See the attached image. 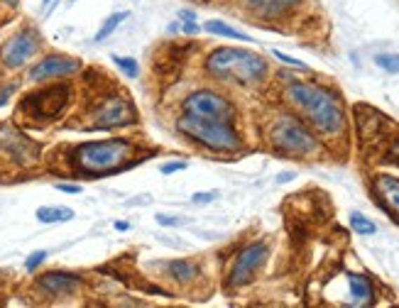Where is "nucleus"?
Masks as SVG:
<instances>
[{"label": "nucleus", "mask_w": 399, "mask_h": 308, "mask_svg": "<svg viewBox=\"0 0 399 308\" xmlns=\"http://www.w3.org/2000/svg\"><path fill=\"white\" fill-rule=\"evenodd\" d=\"M116 230H121V232H126V230H130V223H116Z\"/></svg>", "instance_id": "f704fd0d"}, {"label": "nucleus", "mask_w": 399, "mask_h": 308, "mask_svg": "<svg viewBox=\"0 0 399 308\" xmlns=\"http://www.w3.org/2000/svg\"><path fill=\"white\" fill-rule=\"evenodd\" d=\"M15 88H18V86H15V83H8V86L0 88V108H3L5 103L10 101V96H13V93H15Z\"/></svg>", "instance_id": "c85d7f7f"}, {"label": "nucleus", "mask_w": 399, "mask_h": 308, "mask_svg": "<svg viewBox=\"0 0 399 308\" xmlns=\"http://www.w3.org/2000/svg\"><path fill=\"white\" fill-rule=\"evenodd\" d=\"M179 18L187 20V22H191V20H196V13H194V10H182V13H179Z\"/></svg>", "instance_id": "473e14b6"}, {"label": "nucleus", "mask_w": 399, "mask_h": 308, "mask_svg": "<svg viewBox=\"0 0 399 308\" xmlns=\"http://www.w3.org/2000/svg\"><path fill=\"white\" fill-rule=\"evenodd\" d=\"M184 113H191V115H201V118H213V120H236V106L228 101L226 96H221L218 91L211 88H198V91L189 93L182 103Z\"/></svg>", "instance_id": "423d86ee"}, {"label": "nucleus", "mask_w": 399, "mask_h": 308, "mask_svg": "<svg viewBox=\"0 0 399 308\" xmlns=\"http://www.w3.org/2000/svg\"><path fill=\"white\" fill-rule=\"evenodd\" d=\"M0 152L20 167H32L39 159V145L10 122H0Z\"/></svg>", "instance_id": "1a4fd4ad"}, {"label": "nucleus", "mask_w": 399, "mask_h": 308, "mask_svg": "<svg viewBox=\"0 0 399 308\" xmlns=\"http://www.w3.org/2000/svg\"><path fill=\"white\" fill-rule=\"evenodd\" d=\"M267 142L272 150L289 157H311L318 150V140L311 127L297 115H277L267 127Z\"/></svg>", "instance_id": "39448f33"}, {"label": "nucleus", "mask_w": 399, "mask_h": 308, "mask_svg": "<svg viewBox=\"0 0 399 308\" xmlns=\"http://www.w3.org/2000/svg\"><path fill=\"white\" fill-rule=\"evenodd\" d=\"M157 223H159V225L174 227V225H182L184 220H179V216H164V213H159V216H157Z\"/></svg>", "instance_id": "cd10ccee"}, {"label": "nucleus", "mask_w": 399, "mask_h": 308, "mask_svg": "<svg viewBox=\"0 0 399 308\" xmlns=\"http://www.w3.org/2000/svg\"><path fill=\"white\" fill-rule=\"evenodd\" d=\"M81 69V62L72 57H62V54H49L44 57L42 62H37L32 69L27 71V78L32 83H44V81H52V78H64V76H72Z\"/></svg>", "instance_id": "f8f14e48"}, {"label": "nucleus", "mask_w": 399, "mask_h": 308, "mask_svg": "<svg viewBox=\"0 0 399 308\" xmlns=\"http://www.w3.org/2000/svg\"><path fill=\"white\" fill-rule=\"evenodd\" d=\"M284 101L302 115L311 130L323 137H341L346 130V113L328 88L311 81H292L284 88Z\"/></svg>", "instance_id": "f257e3e1"}, {"label": "nucleus", "mask_w": 399, "mask_h": 308, "mask_svg": "<svg viewBox=\"0 0 399 308\" xmlns=\"http://www.w3.org/2000/svg\"><path fill=\"white\" fill-rule=\"evenodd\" d=\"M135 154V145L123 137L98 142H81L74 147L72 162L74 172L83 176H106V174H118L130 167V159Z\"/></svg>", "instance_id": "7ed1b4c3"}, {"label": "nucleus", "mask_w": 399, "mask_h": 308, "mask_svg": "<svg viewBox=\"0 0 399 308\" xmlns=\"http://www.w3.org/2000/svg\"><path fill=\"white\" fill-rule=\"evenodd\" d=\"M375 64L387 74H399V54H377L375 57Z\"/></svg>", "instance_id": "5701e85b"}, {"label": "nucleus", "mask_w": 399, "mask_h": 308, "mask_svg": "<svg viewBox=\"0 0 399 308\" xmlns=\"http://www.w3.org/2000/svg\"><path fill=\"white\" fill-rule=\"evenodd\" d=\"M390 157H392V162L399 164V137H395V140L390 142Z\"/></svg>", "instance_id": "7c9ffc66"}, {"label": "nucleus", "mask_w": 399, "mask_h": 308, "mask_svg": "<svg viewBox=\"0 0 399 308\" xmlns=\"http://www.w3.org/2000/svg\"><path fill=\"white\" fill-rule=\"evenodd\" d=\"M91 125L98 130H113V127H128L137 120L135 106L123 96H106L98 101V106L91 113Z\"/></svg>", "instance_id": "6e6552de"}, {"label": "nucleus", "mask_w": 399, "mask_h": 308, "mask_svg": "<svg viewBox=\"0 0 399 308\" xmlns=\"http://www.w3.org/2000/svg\"><path fill=\"white\" fill-rule=\"evenodd\" d=\"M128 18H130V13H128V10H123V13H113L111 18H106V20H103V24H101V29L96 32V37H93V42H106V39L111 37L118 27H121L123 20H128Z\"/></svg>", "instance_id": "aec40b11"}, {"label": "nucleus", "mask_w": 399, "mask_h": 308, "mask_svg": "<svg viewBox=\"0 0 399 308\" xmlns=\"http://www.w3.org/2000/svg\"><path fill=\"white\" fill-rule=\"evenodd\" d=\"M292 178H294V172H287V174H279L277 181L279 183H287V181H292Z\"/></svg>", "instance_id": "72a5a7b5"}, {"label": "nucleus", "mask_w": 399, "mask_h": 308, "mask_svg": "<svg viewBox=\"0 0 399 308\" xmlns=\"http://www.w3.org/2000/svg\"><path fill=\"white\" fill-rule=\"evenodd\" d=\"M243 5H245L248 13H252L255 18L279 20V18H287L292 10H297L299 5H302V0H243Z\"/></svg>", "instance_id": "4468645a"}, {"label": "nucleus", "mask_w": 399, "mask_h": 308, "mask_svg": "<svg viewBox=\"0 0 399 308\" xmlns=\"http://www.w3.org/2000/svg\"><path fill=\"white\" fill-rule=\"evenodd\" d=\"M81 286L83 279L79 274H72V272H47V274L37 276V289L44 291L47 296H54V299L79 294Z\"/></svg>", "instance_id": "ddd939ff"}, {"label": "nucleus", "mask_w": 399, "mask_h": 308, "mask_svg": "<svg viewBox=\"0 0 399 308\" xmlns=\"http://www.w3.org/2000/svg\"><path fill=\"white\" fill-rule=\"evenodd\" d=\"M154 267L162 270V274L167 276L169 281L179 286H189L201 276V270H198L196 262L191 260H169V262H157Z\"/></svg>", "instance_id": "dca6fc26"}, {"label": "nucleus", "mask_w": 399, "mask_h": 308, "mask_svg": "<svg viewBox=\"0 0 399 308\" xmlns=\"http://www.w3.org/2000/svg\"><path fill=\"white\" fill-rule=\"evenodd\" d=\"M44 5H52V0H44Z\"/></svg>", "instance_id": "c9c22d12"}, {"label": "nucleus", "mask_w": 399, "mask_h": 308, "mask_svg": "<svg viewBox=\"0 0 399 308\" xmlns=\"http://www.w3.org/2000/svg\"><path fill=\"white\" fill-rule=\"evenodd\" d=\"M351 227L353 232H358V235H375L377 232V225L370 220V218H365L363 213L353 211L351 213Z\"/></svg>", "instance_id": "412c9836"}, {"label": "nucleus", "mask_w": 399, "mask_h": 308, "mask_svg": "<svg viewBox=\"0 0 399 308\" xmlns=\"http://www.w3.org/2000/svg\"><path fill=\"white\" fill-rule=\"evenodd\" d=\"M203 29H206L208 34H216V37H228V39H241V42H252V37H248L245 32L231 27V24L221 22V20H211V22L203 24Z\"/></svg>", "instance_id": "6ab92c4d"}, {"label": "nucleus", "mask_w": 399, "mask_h": 308, "mask_svg": "<svg viewBox=\"0 0 399 308\" xmlns=\"http://www.w3.org/2000/svg\"><path fill=\"white\" fill-rule=\"evenodd\" d=\"M218 198V191H198L191 196V203L194 206H203V203H211Z\"/></svg>", "instance_id": "a878e982"}, {"label": "nucleus", "mask_w": 399, "mask_h": 308, "mask_svg": "<svg viewBox=\"0 0 399 308\" xmlns=\"http://www.w3.org/2000/svg\"><path fill=\"white\" fill-rule=\"evenodd\" d=\"M346 284H348V306H370L375 301V289H372V281L365 274H346Z\"/></svg>", "instance_id": "f3484780"}, {"label": "nucleus", "mask_w": 399, "mask_h": 308, "mask_svg": "<svg viewBox=\"0 0 399 308\" xmlns=\"http://www.w3.org/2000/svg\"><path fill=\"white\" fill-rule=\"evenodd\" d=\"M182 29H184L187 34H198V32H201V27H198V24H194V20H191V22H184Z\"/></svg>", "instance_id": "2f4dec72"}, {"label": "nucleus", "mask_w": 399, "mask_h": 308, "mask_svg": "<svg viewBox=\"0 0 399 308\" xmlns=\"http://www.w3.org/2000/svg\"><path fill=\"white\" fill-rule=\"evenodd\" d=\"M206 71L208 76L218 78L223 83H233L241 88L260 86L267 78V62L260 54L250 49L238 47H218L206 57Z\"/></svg>", "instance_id": "f03ea898"}, {"label": "nucleus", "mask_w": 399, "mask_h": 308, "mask_svg": "<svg viewBox=\"0 0 399 308\" xmlns=\"http://www.w3.org/2000/svg\"><path fill=\"white\" fill-rule=\"evenodd\" d=\"M113 64H116V66L121 69L128 78H137L140 76V66H137V62H135L133 57H118V54H113Z\"/></svg>", "instance_id": "4be33fe9"}, {"label": "nucleus", "mask_w": 399, "mask_h": 308, "mask_svg": "<svg viewBox=\"0 0 399 308\" xmlns=\"http://www.w3.org/2000/svg\"><path fill=\"white\" fill-rule=\"evenodd\" d=\"M177 130L184 137L194 142V145L203 147L208 152L218 154H233L243 147V140L238 135V130L233 127V122L228 120H213V118H201L184 113L177 120Z\"/></svg>", "instance_id": "20e7f679"}, {"label": "nucleus", "mask_w": 399, "mask_h": 308, "mask_svg": "<svg viewBox=\"0 0 399 308\" xmlns=\"http://www.w3.org/2000/svg\"><path fill=\"white\" fill-rule=\"evenodd\" d=\"M74 218V211L67 206H42L37 208V220L44 225H54V223H69Z\"/></svg>", "instance_id": "a211bd4d"}, {"label": "nucleus", "mask_w": 399, "mask_h": 308, "mask_svg": "<svg viewBox=\"0 0 399 308\" xmlns=\"http://www.w3.org/2000/svg\"><path fill=\"white\" fill-rule=\"evenodd\" d=\"M57 188H59L62 193H81V191H83V188L79 186V183H57Z\"/></svg>", "instance_id": "c756f323"}, {"label": "nucleus", "mask_w": 399, "mask_h": 308, "mask_svg": "<svg viewBox=\"0 0 399 308\" xmlns=\"http://www.w3.org/2000/svg\"><path fill=\"white\" fill-rule=\"evenodd\" d=\"M269 257V250L265 242H250L245 245L241 252L236 255L231 265V272H228V286L231 289H241V286H248L255 274L262 270V265L267 262Z\"/></svg>", "instance_id": "0eeeda50"}, {"label": "nucleus", "mask_w": 399, "mask_h": 308, "mask_svg": "<svg viewBox=\"0 0 399 308\" xmlns=\"http://www.w3.org/2000/svg\"><path fill=\"white\" fill-rule=\"evenodd\" d=\"M187 169V162H167L159 167V172L164 174V176H169V174H177V172H184Z\"/></svg>", "instance_id": "bb28decb"}, {"label": "nucleus", "mask_w": 399, "mask_h": 308, "mask_svg": "<svg viewBox=\"0 0 399 308\" xmlns=\"http://www.w3.org/2000/svg\"><path fill=\"white\" fill-rule=\"evenodd\" d=\"M39 49V34L34 29H20L8 37L0 47V62L8 69H22Z\"/></svg>", "instance_id": "9b49d317"}, {"label": "nucleus", "mask_w": 399, "mask_h": 308, "mask_svg": "<svg viewBox=\"0 0 399 308\" xmlns=\"http://www.w3.org/2000/svg\"><path fill=\"white\" fill-rule=\"evenodd\" d=\"M274 59H279V62L284 64V66H292V69H299V71H309V66L304 62H299V59H294V57H289V54H284V52H279V49H274Z\"/></svg>", "instance_id": "b1692460"}, {"label": "nucleus", "mask_w": 399, "mask_h": 308, "mask_svg": "<svg viewBox=\"0 0 399 308\" xmlns=\"http://www.w3.org/2000/svg\"><path fill=\"white\" fill-rule=\"evenodd\" d=\"M69 96H72V88L69 86L44 88V91H37L25 98L22 111H27L34 120H52V118H57L67 108Z\"/></svg>", "instance_id": "9d476101"}, {"label": "nucleus", "mask_w": 399, "mask_h": 308, "mask_svg": "<svg viewBox=\"0 0 399 308\" xmlns=\"http://www.w3.org/2000/svg\"><path fill=\"white\" fill-rule=\"evenodd\" d=\"M372 193L377 196L380 206L387 213L399 218V178L390 176V174H380L372 178Z\"/></svg>", "instance_id": "2eb2a0df"}, {"label": "nucleus", "mask_w": 399, "mask_h": 308, "mask_svg": "<svg viewBox=\"0 0 399 308\" xmlns=\"http://www.w3.org/2000/svg\"><path fill=\"white\" fill-rule=\"evenodd\" d=\"M47 257H49V252H47V250H37V252H32V255H29L27 260H25V270H27V272H34L39 265H44V262H47Z\"/></svg>", "instance_id": "393cba45"}]
</instances>
